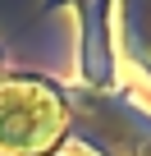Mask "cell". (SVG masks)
<instances>
[{
    "instance_id": "6da1fadb",
    "label": "cell",
    "mask_w": 151,
    "mask_h": 156,
    "mask_svg": "<svg viewBox=\"0 0 151 156\" xmlns=\"http://www.w3.org/2000/svg\"><path fill=\"white\" fill-rule=\"evenodd\" d=\"M124 37H128V55L151 78V0H124Z\"/></svg>"
}]
</instances>
